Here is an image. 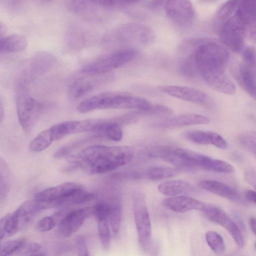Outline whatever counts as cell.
I'll use <instances>...</instances> for the list:
<instances>
[{"mask_svg": "<svg viewBox=\"0 0 256 256\" xmlns=\"http://www.w3.org/2000/svg\"><path fill=\"white\" fill-rule=\"evenodd\" d=\"M184 46L190 51L197 73L209 86L222 94H235L236 86L226 72L229 52L223 45L208 38H196L186 42Z\"/></svg>", "mask_w": 256, "mask_h": 256, "instance_id": "1", "label": "cell"}, {"mask_svg": "<svg viewBox=\"0 0 256 256\" xmlns=\"http://www.w3.org/2000/svg\"><path fill=\"white\" fill-rule=\"evenodd\" d=\"M134 150L128 146H89L75 154L66 158L70 166L80 168L90 174H100L112 171L130 162Z\"/></svg>", "mask_w": 256, "mask_h": 256, "instance_id": "2", "label": "cell"}, {"mask_svg": "<svg viewBox=\"0 0 256 256\" xmlns=\"http://www.w3.org/2000/svg\"><path fill=\"white\" fill-rule=\"evenodd\" d=\"M152 106L147 100L127 92H108L84 100L78 104L77 110L84 114L96 110L132 109L148 115Z\"/></svg>", "mask_w": 256, "mask_h": 256, "instance_id": "3", "label": "cell"}, {"mask_svg": "<svg viewBox=\"0 0 256 256\" xmlns=\"http://www.w3.org/2000/svg\"><path fill=\"white\" fill-rule=\"evenodd\" d=\"M94 197V194L86 191L81 184L68 182L40 192L34 200L43 210L81 204L91 200Z\"/></svg>", "mask_w": 256, "mask_h": 256, "instance_id": "4", "label": "cell"}, {"mask_svg": "<svg viewBox=\"0 0 256 256\" xmlns=\"http://www.w3.org/2000/svg\"><path fill=\"white\" fill-rule=\"evenodd\" d=\"M153 31L149 27L138 23L128 22L120 24L106 36L108 42L120 44L147 45L154 40Z\"/></svg>", "mask_w": 256, "mask_h": 256, "instance_id": "5", "label": "cell"}, {"mask_svg": "<svg viewBox=\"0 0 256 256\" xmlns=\"http://www.w3.org/2000/svg\"><path fill=\"white\" fill-rule=\"evenodd\" d=\"M138 54L137 50L124 48L106 54L84 66L82 72L88 75L105 74L132 61Z\"/></svg>", "mask_w": 256, "mask_h": 256, "instance_id": "6", "label": "cell"}, {"mask_svg": "<svg viewBox=\"0 0 256 256\" xmlns=\"http://www.w3.org/2000/svg\"><path fill=\"white\" fill-rule=\"evenodd\" d=\"M16 105L20 123L23 130L29 132L38 118L41 105L28 94L24 80L20 82L17 86Z\"/></svg>", "mask_w": 256, "mask_h": 256, "instance_id": "7", "label": "cell"}, {"mask_svg": "<svg viewBox=\"0 0 256 256\" xmlns=\"http://www.w3.org/2000/svg\"><path fill=\"white\" fill-rule=\"evenodd\" d=\"M133 208L138 240L141 248L149 250L152 242V227L144 194L136 192L133 195Z\"/></svg>", "mask_w": 256, "mask_h": 256, "instance_id": "8", "label": "cell"}, {"mask_svg": "<svg viewBox=\"0 0 256 256\" xmlns=\"http://www.w3.org/2000/svg\"><path fill=\"white\" fill-rule=\"evenodd\" d=\"M248 30L234 14L220 24L219 36L222 42L236 52L242 51Z\"/></svg>", "mask_w": 256, "mask_h": 256, "instance_id": "9", "label": "cell"}, {"mask_svg": "<svg viewBox=\"0 0 256 256\" xmlns=\"http://www.w3.org/2000/svg\"><path fill=\"white\" fill-rule=\"evenodd\" d=\"M42 210L38 202L35 200L23 202L12 214H10L6 234L11 236L16 234Z\"/></svg>", "mask_w": 256, "mask_h": 256, "instance_id": "10", "label": "cell"}, {"mask_svg": "<svg viewBox=\"0 0 256 256\" xmlns=\"http://www.w3.org/2000/svg\"><path fill=\"white\" fill-rule=\"evenodd\" d=\"M165 10L168 18L178 27L186 28L194 22V11L190 0H168Z\"/></svg>", "mask_w": 256, "mask_h": 256, "instance_id": "11", "label": "cell"}, {"mask_svg": "<svg viewBox=\"0 0 256 256\" xmlns=\"http://www.w3.org/2000/svg\"><path fill=\"white\" fill-rule=\"evenodd\" d=\"M202 212L210 221L224 228L238 247H244V240L239 227L224 211L214 205L206 204Z\"/></svg>", "mask_w": 256, "mask_h": 256, "instance_id": "12", "label": "cell"}, {"mask_svg": "<svg viewBox=\"0 0 256 256\" xmlns=\"http://www.w3.org/2000/svg\"><path fill=\"white\" fill-rule=\"evenodd\" d=\"M68 8L75 14L89 20H100L108 10L104 0H66Z\"/></svg>", "mask_w": 256, "mask_h": 256, "instance_id": "13", "label": "cell"}, {"mask_svg": "<svg viewBox=\"0 0 256 256\" xmlns=\"http://www.w3.org/2000/svg\"><path fill=\"white\" fill-rule=\"evenodd\" d=\"M158 90L171 96L198 105L208 106L210 104L208 96L196 88L182 86L162 85Z\"/></svg>", "mask_w": 256, "mask_h": 256, "instance_id": "14", "label": "cell"}, {"mask_svg": "<svg viewBox=\"0 0 256 256\" xmlns=\"http://www.w3.org/2000/svg\"><path fill=\"white\" fill-rule=\"evenodd\" d=\"M94 214V207L89 206L67 212L59 224V232L68 237L76 232L86 219Z\"/></svg>", "mask_w": 256, "mask_h": 256, "instance_id": "15", "label": "cell"}, {"mask_svg": "<svg viewBox=\"0 0 256 256\" xmlns=\"http://www.w3.org/2000/svg\"><path fill=\"white\" fill-rule=\"evenodd\" d=\"M209 122L210 120L205 116L195 114H186L168 118L156 123L154 126L160 129H168L192 125L206 124Z\"/></svg>", "mask_w": 256, "mask_h": 256, "instance_id": "16", "label": "cell"}, {"mask_svg": "<svg viewBox=\"0 0 256 256\" xmlns=\"http://www.w3.org/2000/svg\"><path fill=\"white\" fill-rule=\"evenodd\" d=\"M162 204L167 208L178 212H184L192 210L202 211L206 203L192 197L178 196L164 200Z\"/></svg>", "mask_w": 256, "mask_h": 256, "instance_id": "17", "label": "cell"}, {"mask_svg": "<svg viewBox=\"0 0 256 256\" xmlns=\"http://www.w3.org/2000/svg\"><path fill=\"white\" fill-rule=\"evenodd\" d=\"M184 136L193 142L200 144H210L222 150L228 147L226 140L220 134L212 131L192 130L186 132Z\"/></svg>", "mask_w": 256, "mask_h": 256, "instance_id": "18", "label": "cell"}, {"mask_svg": "<svg viewBox=\"0 0 256 256\" xmlns=\"http://www.w3.org/2000/svg\"><path fill=\"white\" fill-rule=\"evenodd\" d=\"M198 185L200 188L226 199L238 202L240 196L234 188L223 182L214 180H202Z\"/></svg>", "mask_w": 256, "mask_h": 256, "instance_id": "19", "label": "cell"}, {"mask_svg": "<svg viewBox=\"0 0 256 256\" xmlns=\"http://www.w3.org/2000/svg\"><path fill=\"white\" fill-rule=\"evenodd\" d=\"M237 80L242 89L250 96L256 97V68L244 62L238 64L236 74Z\"/></svg>", "mask_w": 256, "mask_h": 256, "instance_id": "20", "label": "cell"}, {"mask_svg": "<svg viewBox=\"0 0 256 256\" xmlns=\"http://www.w3.org/2000/svg\"><path fill=\"white\" fill-rule=\"evenodd\" d=\"M65 41L70 48L78 49L86 46L90 41L91 34L76 24L70 26L66 34Z\"/></svg>", "mask_w": 256, "mask_h": 256, "instance_id": "21", "label": "cell"}, {"mask_svg": "<svg viewBox=\"0 0 256 256\" xmlns=\"http://www.w3.org/2000/svg\"><path fill=\"white\" fill-rule=\"evenodd\" d=\"M192 188L190 182L182 180L166 181L158 186V190L160 193L170 196L190 192Z\"/></svg>", "mask_w": 256, "mask_h": 256, "instance_id": "22", "label": "cell"}, {"mask_svg": "<svg viewBox=\"0 0 256 256\" xmlns=\"http://www.w3.org/2000/svg\"><path fill=\"white\" fill-rule=\"evenodd\" d=\"M26 45V38L19 34L0 37V54L20 52L24 50Z\"/></svg>", "mask_w": 256, "mask_h": 256, "instance_id": "23", "label": "cell"}, {"mask_svg": "<svg viewBox=\"0 0 256 256\" xmlns=\"http://www.w3.org/2000/svg\"><path fill=\"white\" fill-rule=\"evenodd\" d=\"M56 62V58L52 54L40 52L34 54L30 59L32 70L37 74H43L48 71Z\"/></svg>", "mask_w": 256, "mask_h": 256, "instance_id": "24", "label": "cell"}, {"mask_svg": "<svg viewBox=\"0 0 256 256\" xmlns=\"http://www.w3.org/2000/svg\"><path fill=\"white\" fill-rule=\"evenodd\" d=\"M178 173V170L167 166H152L140 172V177H144L148 180H159L172 178Z\"/></svg>", "mask_w": 256, "mask_h": 256, "instance_id": "25", "label": "cell"}, {"mask_svg": "<svg viewBox=\"0 0 256 256\" xmlns=\"http://www.w3.org/2000/svg\"><path fill=\"white\" fill-rule=\"evenodd\" d=\"M78 120H66L54 124L48 128L53 141L64 136L76 134Z\"/></svg>", "mask_w": 256, "mask_h": 256, "instance_id": "26", "label": "cell"}, {"mask_svg": "<svg viewBox=\"0 0 256 256\" xmlns=\"http://www.w3.org/2000/svg\"><path fill=\"white\" fill-rule=\"evenodd\" d=\"M97 222L99 236L103 248H109L110 243V228L108 221V215L104 213L94 214Z\"/></svg>", "mask_w": 256, "mask_h": 256, "instance_id": "27", "label": "cell"}, {"mask_svg": "<svg viewBox=\"0 0 256 256\" xmlns=\"http://www.w3.org/2000/svg\"><path fill=\"white\" fill-rule=\"evenodd\" d=\"M12 185V174L6 162L0 156V198L8 195Z\"/></svg>", "mask_w": 256, "mask_h": 256, "instance_id": "28", "label": "cell"}, {"mask_svg": "<svg viewBox=\"0 0 256 256\" xmlns=\"http://www.w3.org/2000/svg\"><path fill=\"white\" fill-rule=\"evenodd\" d=\"M96 82L89 78H80L76 80L70 90V94L74 98H78L91 91Z\"/></svg>", "mask_w": 256, "mask_h": 256, "instance_id": "29", "label": "cell"}, {"mask_svg": "<svg viewBox=\"0 0 256 256\" xmlns=\"http://www.w3.org/2000/svg\"><path fill=\"white\" fill-rule=\"evenodd\" d=\"M54 142L48 128L39 133L30 142L29 148L31 152H38L48 148Z\"/></svg>", "mask_w": 256, "mask_h": 256, "instance_id": "30", "label": "cell"}, {"mask_svg": "<svg viewBox=\"0 0 256 256\" xmlns=\"http://www.w3.org/2000/svg\"><path fill=\"white\" fill-rule=\"evenodd\" d=\"M108 221L114 234L116 236L120 230L122 218V208L118 202L108 204Z\"/></svg>", "mask_w": 256, "mask_h": 256, "instance_id": "31", "label": "cell"}, {"mask_svg": "<svg viewBox=\"0 0 256 256\" xmlns=\"http://www.w3.org/2000/svg\"><path fill=\"white\" fill-rule=\"evenodd\" d=\"M206 242L210 249L216 254H223L226 246L222 236L216 232L208 230L205 233Z\"/></svg>", "mask_w": 256, "mask_h": 256, "instance_id": "32", "label": "cell"}, {"mask_svg": "<svg viewBox=\"0 0 256 256\" xmlns=\"http://www.w3.org/2000/svg\"><path fill=\"white\" fill-rule=\"evenodd\" d=\"M238 0H228L218 9L216 14V18L220 24L234 14L237 7Z\"/></svg>", "mask_w": 256, "mask_h": 256, "instance_id": "33", "label": "cell"}, {"mask_svg": "<svg viewBox=\"0 0 256 256\" xmlns=\"http://www.w3.org/2000/svg\"><path fill=\"white\" fill-rule=\"evenodd\" d=\"M240 144L245 150L256 154V133L252 131L244 132L238 136Z\"/></svg>", "mask_w": 256, "mask_h": 256, "instance_id": "34", "label": "cell"}, {"mask_svg": "<svg viewBox=\"0 0 256 256\" xmlns=\"http://www.w3.org/2000/svg\"><path fill=\"white\" fill-rule=\"evenodd\" d=\"M25 242L23 238L10 240L0 245V256H8L15 254Z\"/></svg>", "mask_w": 256, "mask_h": 256, "instance_id": "35", "label": "cell"}, {"mask_svg": "<svg viewBox=\"0 0 256 256\" xmlns=\"http://www.w3.org/2000/svg\"><path fill=\"white\" fill-rule=\"evenodd\" d=\"M60 222L53 214L50 216L44 217L37 223L36 228L41 232H46L50 230L56 225L59 224Z\"/></svg>", "mask_w": 256, "mask_h": 256, "instance_id": "36", "label": "cell"}, {"mask_svg": "<svg viewBox=\"0 0 256 256\" xmlns=\"http://www.w3.org/2000/svg\"><path fill=\"white\" fill-rule=\"evenodd\" d=\"M42 248L41 245L36 242H28L26 241L22 244L20 248L15 253L19 255H32L38 252Z\"/></svg>", "mask_w": 256, "mask_h": 256, "instance_id": "37", "label": "cell"}, {"mask_svg": "<svg viewBox=\"0 0 256 256\" xmlns=\"http://www.w3.org/2000/svg\"><path fill=\"white\" fill-rule=\"evenodd\" d=\"M242 52L243 62L248 66L256 68V52L252 46L244 48Z\"/></svg>", "mask_w": 256, "mask_h": 256, "instance_id": "38", "label": "cell"}, {"mask_svg": "<svg viewBox=\"0 0 256 256\" xmlns=\"http://www.w3.org/2000/svg\"><path fill=\"white\" fill-rule=\"evenodd\" d=\"M141 0H104L106 7L110 9L113 7L131 4Z\"/></svg>", "mask_w": 256, "mask_h": 256, "instance_id": "39", "label": "cell"}, {"mask_svg": "<svg viewBox=\"0 0 256 256\" xmlns=\"http://www.w3.org/2000/svg\"><path fill=\"white\" fill-rule=\"evenodd\" d=\"M76 244L78 256H88L89 255L86 240L82 236H78L76 237Z\"/></svg>", "mask_w": 256, "mask_h": 256, "instance_id": "40", "label": "cell"}, {"mask_svg": "<svg viewBox=\"0 0 256 256\" xmlns=\"http://www.w3.org/2000/svg\"><path fill=\"white\" fill-rule=\"evenodd\" d=\"M72 148L69 144L63 146L58 148L54 154V157L56 158H66L70 154Z\"/></svg>", "mask_w": 256, "mask_h": 256, "instance_id": "41", "label": "cell"}, {"mask_svg": "<svg viewBox=\"0 0 256 256\" xmlns=\"http://www.w3.org/2000/svg\"><path fill=\"white\" fill-rule=\"evenodd\" d=\"M10 214H6L0 219V242L6 233V226Z\"/></svg>", "mask_w": 256, "mask_h": 256, "instance_id": "42", "label": "cell"}, {"mask_svg": "<svg viewBox=\"0 0 256 256\" xmlns=\"http://www.w3.org/2000/svg\"><path fill=\"white\" fill-rule=\"evenodd\" d=\"M245 178L254 188H256V172L254 170H248L245 172Z\"/></svg>", "mask_w": 256, "mask_h": 256, "instance_id": "43", "label": "cell"}, {"mask_svg": "<svg viewBox=\"0 0 256 256\" xmlns=\"http://www.w3.org/2000/svg\"><path fill=\"white\" fill-rule=\"evenodd\" d=\"M244 196L246 200L249 202L256 204V192L252 190H247L244 192Z\"/></svg>", "mask_w": 256, "mask_h": 256, "instance_id": "44", "label": "cell"}, {"mask_svg": "<svg viewBox=\"0 0 256 256\" xmlns=\"http://www.w3.org/2000/svg\"><path fill=\"white\" fill-rule=\"evenodd\" d=\"M248 224L251 232L254 235L256 234V218L254 216L250 218L248 220Z\"/></svg>", "mask_w": 256, "mask_h": 256, "instance_id": "45", "label": "cell"}, {"mask_svg": "<svg viewBox=\"0 0 256 256\" xmlns=\"http://www.w3.org/2000/svg\"><path fill=\"white\" fill-rule=\"evenodd\" d=\"M4 117V108L2 98L0 96V123L2 122Z\"/></svg>", "mask_w": 256, "mask_h": 256, "instance_id": "46", "label": "cell"}, {"mask_svg": "<svg viewBox=\"0 0 256 256\" xmlns=\"http://www.w3.org/2000/svg\"><path fill=\"white\" fill-rule=\"evenodd\" d=\"M6 28L5 24L0 20V37H2L6 33Z\"/></svg>", "mask_w": 256, "mask_h": 256, "instance_id": "47", "label": "cell"}, {"mask_svg": "<svg viewBox=\"0 0 256 256\" xmlns=\"http://www.w3.org/2000/svg\"><path fill=\"white\" fill-rule=\"evenodd\" d=\"M201 0L203 1V2H212V1H214L216 0Z\"/></svg>", "mask_w": 256, "mask_h": 256, "instance_id": "48", "label": "cell"}]
</instances>
